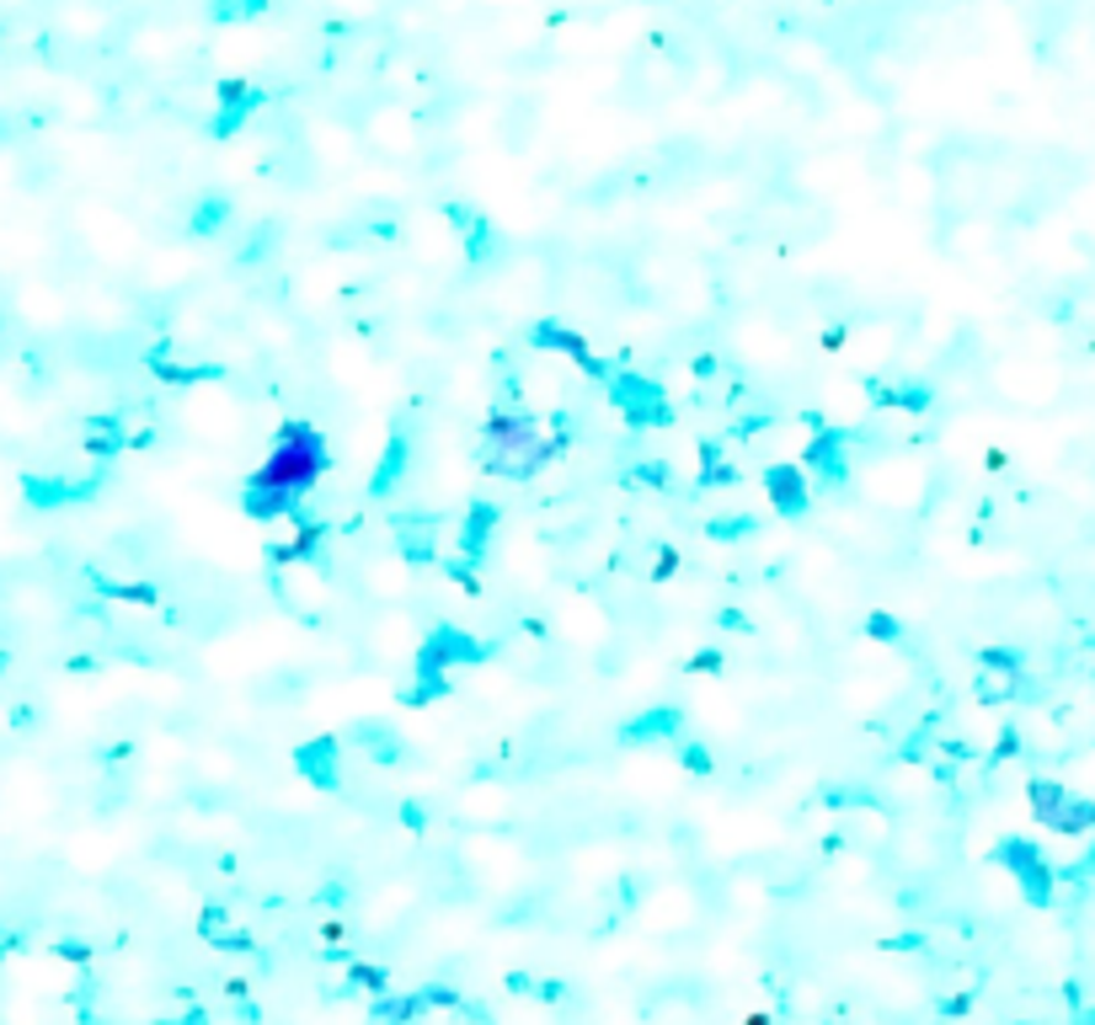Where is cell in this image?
Instances as JSON below:
<instances>
[{
    "mask_svg": "<svg viewBox=\"0 0 1095 1025\" xmlns=\"http://www.w3.org/2000/svg\"><path fill=\"white\" fill-rule=\"evenodd\" d=\"M326 470V438L321 427L311 423H283L268 460L251 470V487H247V513L251 519H300V502L305 492L321 481Z\"/></svg>",
    "mask_w": 1095,
    "mask_h": 1025,
    "instance_id": "1",
    "label": "cell"
},
{
    "mask_svg": "<svg viewBox=\"0 0 1095 1025\" xmlns=\"http://www.w3.org/2000/svg\"><path fill=\"white\" fill-rule=\"evenodd\" d=\"M566 438H540L534 433V417L524 412H492L487 417V470L492 476H534V470H545V465L562 455Z\"/></svg>",
    "mask_w": 1095,
    "mask_h": 1025,
    "instance_id": "2",
    "label": "cell"
},
{
    "mask_svg": "<svg viewBox=\"0 0 1095 1025\" xmlns=\"http://www.w3.org/2000/svg\"><path fill=\"white\" fill-rule=\"evenodd\" d=\"M455 663H487V641L444 625V631H433V636L423 641V652H418V689L406 695V706H427V700L449 695V668H455Z\"/></svg>",
    "mask_w": 1095,
    "mask_h": 1025,
    "instance_id": "3",
    "label": "cell"
},
{
    "mask_svg": "<svg viewBox=\"0 0 1095 1025\" xmlns=\"http://www.w3.org/2000/svg\"><path fill=\"white\" fill-rule=\"evenodd\" d=\"M1031 817L1053 833H1085L1095 828V802H1074L1059 779H1031Z\"/></svg>",
    "mask_w": 1095,
    "mask_h": 1025,
    "instance_id": "4",
    "label": "cell"
},
{
    "mask_svg": "<svg viewBox=\"0 0 1095 1025\" xmlns=\"http://www.w3.org/2000/svg\"><path fill=\"white\" fill-rule=\"evenodd\" d=\"M994 860L1021 882V892L1042 908V903H1053V871H1048V860H1042V849L1026 844V839H1005V844L994 849Z\"/></svg>",
    "mask_w": 1095,
    "mask_h": 1025,
    "instance_id": "5",
    "label": "cell"
},
{
    "mask_svg": "<svg viewBox=\"0 0 1095 1025\" xmlns=\"http://www.w3.org/2000/svg\"><path fill=\"white\" fill-rule=\"evenodd\" d=\"M609 395H615V406L626 412V423H631V427L669 423V401H663V390L652 385V380H637V374H615V380H609Z\"/></svg>",
    "mask_w": 1095,
    "mask_h": 1025,
    "instance_id": "6",
    "label": "cell"
},
{
    "mask_svg": "<svg viewBox=\"0 0 1095 1025\" xmlns=\"http://www.w3.org/2000/svg\"><path fill=\"white\" fill-rule=\"evenodd\" d=\"M765 492L776 502V513L796 519V513L807 508V476H802L796 465H770V470H765Z\"/></svg>",
    "mask_w": 1095,
    "mask_h": 1025,
    "instance_id": "7",
    "label": "cell"
},
{
    "mask_svg": "<svg viewBox=\"0 0 1095 1025\" xmlns=\"http://www.w3.org/2000/svg\"><path fill=\"white\" fill-rule=\"evenodd\" d=\"M534 342H540V348H556V353H566V358H577V363H583V369H588L594 380H609V369H604L599 358H594V348H588V342H583L577 331L556 326V320H540V326H534Z\"/></svg>",
    "mask_w": 1095,
    "mask_h": 1025,
    "instance_id": "8",
    "label": "cell"
},
{
    "mask_svg": "<svg viewBox=\"0 0 1095 1025\" xmlns=\"http://www.w3.org/2000/svg\"><path fill=\"white\" fill-rule=\"evenodd\" d=\"M839 449H845V433H839V427H817L813 444H807V470H823L828 481H839V476H845Z\"/></svg>",
    "mask_w": 1095,
    "mask_h": 1025,
    "instance_id": "9",
    "label": "cell"
},
{
    "mask_svg": "<svg viewBox=\"0 0 1095 1025\" xmlns=\"http://www.w3.org/2000/svg\"><path fill=\"white\" fill-rule=\"evenodd\" d=\"M294 764L316 779V785H337V738H316V743H305L300 753H294Z\"/></svg>",
    "mask_w": 1095,
    "mask_h": 1025,
    "instance_id": "10",
    "label": "cell"
},
{
    "mask_svg": "<svg viewBox=\"0 0 1095 1025\" xmlns=\"http://www.w3.org/2000/svg\"><path fill=\"white\" fill-rule=\"evenodd\" d=\"M219 102H225V112L214 118V134H236V123L251 112L257 91H247V80H225V86H219Z\"/></svg>",
    "mask_w": 1095,
    "mask_h": 1025,
    "instance_id": "11",
    "label": "cell"
},
{
    "mask_svg": "<svg viewBox=\"0 0 1095 1025\" xmlns=\"http://www.w3.org/2000/svg\"><path fill=\"white\" fill-rule=\"evenodd\" d=\"M497 524V508L492 502H476L470 513H465V530H459V545H465V561H476L481 550H487V534Z\"/></svg>",
    "mask_w": 1095,
    "mask_h": 1025,
    "instance_id": "12",
    "label": "cell"
},
{
    "mask_svg": "<svg viewBox=\"0 0 1095 1025\" xmlns=\"http://www.w3.org/2000/svg\"><path fill=\"white\" fill-rule=\"evenodd\" d=\"M669 732H679V710H647V716H631L626 721V743H652V738H669Z\"/></svg>",
    "mask_w": 1095,
    "mask_h": 1025,
    "instance_id": "13",
    "label": "cell"
},
{
    "mask_svg": "<svg viewBox=\"0 0 1095 1025\" xmlns=\"http://www.w3.org/2000/svg\"><path fill=\"white\" fill-rule=\"evenodd\" d=\"M401 465H406V433H390V449H386V460H380V470H375V481H369V492L386 497L401 481Z\"/></svg>",
    "mask_w": 1095,
    "mask_h": 1025,
    "instance_id": "14",
    "label": "cell"
},
{
    "mask_svg": "<svg viewBox=\"0 0 1095 1025\" xmlns=\"http://www.w3.org/2000/svg\"><path fill=\"white\" fill-rule=\"evenodd\" d=\"M427 1004H433L427 993H406V999H375V1015H380L386 1025H412L427 1010Z\"/></svg>",
    "mask_w": 1095,
    "mask_h": 1025,
    "instance_id": "15",
    "label": "cell"
},
{
    "mask_svg": "<svg viewBox=\"0 0 1095 1025\" xmlns=\"http://www.w3.org/2000/svg\"><path fill=\"white\" fill-rule=\"evenodd\" d=\"M871 395L882 401V406H903V412H924L935 395L930 385H871Z\"/></svg>",
    "mask_w": 1095,
    "mask_h": 1025,
    "instance_id": "16",
    "label": "cell"
},
{
    "mask_svg": "<svg viewBox=\"0 0 1095 1025\" xmlns=\"http://www.w3.org/2000/svg\"><path fill=\"white\" fill-rule=\"evenodd\" d=\"M316 539H321V524H311V530L294 534L289 545H273V561H300V556H305V550H311Z\"/></svg>",
    "mask_w": 1095,
    "mask_h": 1025,
    "instance_id": "17",
    "label": "cell"
},
{
    "mask_svg": "<svg viewBox=\"0 0 1095 1025\" xmlns=\"http://www.w3.org/2000/svg\"><path fill=\"white\" fill-rule=\"evenodd\" d=\"M219 225H225V198H204V204H198V219H193V230H198V236H209V230H219Z\"/></svg>",
    "mask_w": 1095,
    "mask_h": 1025,
    "instance_id": "18",
    "label": "cell"
},
{
    "mask_svg": "<svg viewBox=\"0 0 1095 1025\" xmlns=\"http://www.w3.org/2000/svg\"><path fill=\"white\" fill-rule=\"evenodd\" d=\"M701 465H706V470H701V481H706V487H716V481H733V470L716 460V444H706V449H701Z\"/></svg>",
    "mask_w": 1095,
    "mask_h": 1025,
    "instance_id": "19",
    "label": "cell"
},
{
    "mask_svg": "<svg viewBox=\"0 0 1095 1025\" xmlns=\"http://www.w3.org/2000/svg\"><path fill=\"white\" fill-rule=\"evenodd\" d=\"M866 631H871V641H898V636H903V625H898L892 614H882V609L866 620Z\"/></svg>",
    "mask_w": 1095,
    "mask_h": 1025,
    "instance_id": "20",
    "label": "cell"
},
{
    "mask_svg": "<svg viewBox=\"0 0 1095 1025\" xmlns=\"http://www.w3.org/2000/svg\"><path fill=\"white\" fill-rule=\"evenodd\" d=\"M354 983H358V989H369V993H386V972H380V967H364V961H358V967H354Z\"/></svg>",
    "mask_w": 1095,
    "mask_h": 1025,
    "instance_id": "21",
    "label": "cell"
},
{
    "mask_svg": "<svg viewBox=\"0 0 1095 1025\" xmlns=\"http://www.w3.org/2000/svg\"><path fill=\"white\" fill-rule=\"evenodd\" d=\"M684 764H690L695 775H711V753L706 748H684Z\"/></svg>",
    "mask_w": 1095,
    "mask_h": 1025,
    "instance_id": "22",
    "label": "cell"
},
{
    "mask_svg": "<svg viewBox=\"0 0 1095 1025\" xmlns=\"http://www.w3.org/2000/svg\"><path fill=\"white\" fill-rule=\"evenodd\" d=\"M637 481H647V487H663L669 476H663V465H641V470H637Z\"/></svg>",
    "mask_w": 1095,
    "mask_h": 1025,
    "instance_id": "23",
    "label": "cell"
},
{
    "mask_svg": "<svg viewBox=\"0 0 1095 1025\" xmlns=\"http://www.w3.org/2000/svg\"><path fill=\"white\" fill-rule=\"evenodd\" d=\"M695 668H701V673H706V668H722V652H701V657H695Z\"/></svg>",
    "mask_w": 1095,
    "mask_h": 1025,
    "instance_id": "24",
    "label": "cell"
},
{
    "mask_svg": "<svg viewBox=\"0 0 1095 1025\" xmlns=\"http://www.w3.org/2000/svg\"><path fill=\"white\" fill-rule=\"evenodd\" d=\"M673 566H679V556H673V550H663V561H658V577H673Z\"/></svg>",
    "mask_w": 1095,
    "mask_h": 1025,
    "instance_id": "25",
    "label": "cell"
},
{
    "mask_svg": "<svg viewBox=\"0 0 1095 1025\" xmlns=\"http://www.w3.org/2000/svg\"><path fill=\"white\" fill-rule=\"evenodd\" d=\"M182 1025H204V1015H187V1021H182Z\"/></svg>",
    "mask_w": 1095,
    "mask_h": 1025,
    "instance_id": "26",
    "label": "cell"
}]
</instances>
